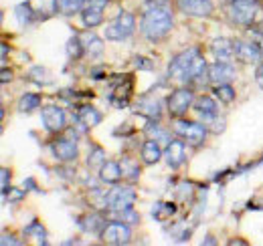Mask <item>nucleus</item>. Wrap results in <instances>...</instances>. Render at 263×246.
I'll list each match as a JSON object with an SVG mask.
<instances>
[{
  "mask_svg": "<svg viewBox=\"0 0 263 246\" xmlns=\"http://www.w3.org/2000/svg\"><path fill=\"white\" fill-rule=\"evenodd\" d=\"M172 25H174L172 12H170L166 6L154 4L148 12H144L140 29H142V34H144L146 38H150V40H160V38H164L166 34L170 32Z\"/></svg>",
  "mask_w": 263,
  "mask_h": 246,
  "instance_id": "nucleus-1",
  "label": "nucleus"
},
{
  "mask_svg": "<svg viewBox=\"0 0 263 246\" xmlns=\"http://www.w3.org/2000/svg\"><path fill=\"white\" fill-rule=\"evenodd\" d=\"M200 55L197 47L189 49V51H182L180 55H176L172 61H170V67H168V75L170 79L178 81V83H191V77H193V67H195V61Z\"/></svg>",
  "mask_w": 263,
  "mask_h": 246,
  "instance_id": "nucleus-2",
  "label": "nucleus"
},
{
  "mask_svg": "<svg viewBox=\"0 0 263 246\" xmlns=\"http://www.w3.org/2000/svg\"><path fill=\"white\" fill-rule=\"evenodd\" d=\"M261 10L263 6L259 0H231L229 4L231 20L241 27H251L257 20Z\"/></svg>",
  "mask_w": 263,
  "mask_h": 246,
  "instance_id": "nucleus-3",
  "label": "nucleus"
},
{
  "mask_svg": "<svg viewBox=\"0 0 263 246\" xmlns=\"http://www.w3.org/2000/svg\"><path fill=\"white\" fill-rule=\"evenodd\" d=\"M174 133L180 135L184 141H189L191 146H200L206 137V125L197 121H186L182 117H176V121L172 125Z\"/></svg>",
  "mask_w": 263,
  "mask_h": 246,
  "instance_id": "nucleus-4",
  "label": "nucleus"
},
{
  "mask_svg": "<svg viewBox=\"0 0 263 246\" xmlns=\"http://www.w3.org/2000/svg\"><path fill=\"white\" fill-rule=\"evenodd\" d=\"M134 202H136V190L132 186H116L105 196V206H107L109 212H118V210L132 208Z\"/></svg>",
  "mask_w": 263,
  "mask_h": 246,
  "instance_id": "nucleus-5",
  "label": "nucleus"
},
{
  "mask_svg": "<svg viewBox=\"0 0 263 246\" xmlns=\"http://www.w3.org/2000/svg\"><path fill=\"white\" fill-rule=\"evenodd\" d=\"M136 29V18L132 12H120L116 20H111L105 27V38L109 40H124L132 36V32Z\"/></svg>",
  "mask_w": 263,
  "mask_h": 246,
  "instance_id": "nucleus-6",
  "label": "nucleus"
},
{
  "mask_svg": "<svg viewBox=\"0 0 263 246\" xmlns=\"http://www.w3.org/2000/svg\"><path fill=\"white\" fill-rule=\"evenodd\" d=\"M195 105V93L191 89H176L168 99V113L172 117H182L184 113H189V109Z\"/></svg>",
  "mask_w": 263,
  "mask_h": 246,
  "instance_id": "nucleus-7",
  "label": "nucleus"
},
{
  "mask_svg": "<svg viewBox=\"0 0 263 246\" xmlns=\"http://www.w3.org/2000/svg\"><path fill=\"white\" fill-rule=\"evenodd\" d=\"M101 238L105 244H114V246H120V244H128L132 238V228L130 224L118 220V222H109L103 232H101Z\"/></svg>",
  "mask_w": 263,
  "mask_h": 246,
  "instance_id": "nucleus-8",
  "label": "nucleus"
},
{
  "mask_svg": "<svg viewBox=\"0 0 263 246\" xmlns=\"http://www.w3.org/2000/svg\"><path fill=\"white\" fill-rule=\"evenodd\" d=\"M41 119L45 123L47 131L51 133H59V131H65L67 129V115L65 111L57 105H49L41 111Z\"/></svg>",
  "mask_w": 263,
  "mask_h": 246,
  "instance_id": "nucleus-9",
  "label": "nucleus"
},
{
  "mask_svg": "<svg viewBox=\"0 0 263 246\" xmlns=\"http://www.w3.org/2000/svg\"><path fill=\"white\" fill-rule=\"evenodd\" d=\"M176 8L193 18H202L213 12V2L211 0H176Z\"/></svg>",
  "mask_w": 263,
  "mask_h": 246,
  "instance_id": "nucleus-10",
  "label": "nucleus"
},
{
  "mask_svg": "<svg viewBox=\"0 0 263 246\" xmlns=\"http://www.w3.org/2000/svg\"><path fill=\"white\" fill-rule=\"evenodd\" d=\"M235 79V69L227 61H217L209 67V81L213 85H227Z\"/></svg>",
  "mask_w": 263,
  "mask_h": 246,
  "instance_id": "nucleus-11",
  "label": "nucleus"
},
{
  "mask_svg": "<svg viewBox=\"0 0 263 246\" xmlns=\"http://www.w3.org/2000/svg\"><path fill=\"white\" fill-rule=\"evenodd\" d=\"M51 150H53V155L59 159V161H65V163H71V161H75L77 159V144L73 141V139H67V137H59V139H55L53 141V146H51Z\"/></svg>",
  "mask_w": 263,
  "mask_h": 246,
  "instance_id": "nucleus-12",
  "label": "nucleus"
},
{
  "mask_svg": "<svg viewBox=\"0 0 263 246\" xmlns=\"http://www.w3.org/2000/svg\"><path fill=\"white\" fill-rule=\"evenodd\" d=\"M195 111L198 113V117L204 121V125H209L213 119L219 117V105L209 95H202V97H198L197 101H195Z\"/></svg>",
  "mask_w": 263,
  "mask_h": 246,
  "instance_id": "nucleus-13",
  "label": "nucleus"
},
{
  "mask_svg": "<svg viewBox=\"0 0 263 246\" xmlns=\"http://www.w3.org/2000/svg\"><path fill=\"white\" fill-rule=\"evenodd\" d=\"M235 59L241 63H259L263 59V51L255 43H235Z\"/></svg>",
  "mask_w": 263,
  "mask_h": 246,
  "instance_id": "nucleus-14",
  "label": "nucleus"
},
{
  "mask_svg": "<svg viewBox=\"0 0 263 246\" xmlns=\"http://www.w3.org/2000/svg\"><path fill=\"white\" fill-rule=\"evenodd\" d=\"M164 159H166V163H168L172 170L180 168V166L184 163V159H186V148H184V141L172 139V141L166 146Z\"/></svg>",
  "mask_w": 263,
  "mask_h": 246,
  "instance_id": "nucleus-15",
  "label": "nucleus"
},
{
  "mask_svg": "<svg viewBox=\"0 0 263 246\" xmlns=\"http://www.w3.org/2000/svg\"><path fill=\"white\" fill-rule=\"evenodd\" d=\"M79 226H81V230L87 232V234H99V236H101V232H103V228L107 226V222H105V218L101 214L91 212V214H85L79 220Z\"/></svg>",
  "mask_w": 263,
  "mask_h": 246,
  "instance_id": "nucleus-16",
  "label": "nucleus"
},
{
  "mask_svg": "<svg viewBox=\"0 0 263 246\" xmlns=\"http://www.w3.org/2000/svg\"><path fill=\"white\" fill-rule=\"evenodd\" d=\"M136 111L142 113V115H146V117H150V119H160V115H162V105H160V101L154 99V97H142V99L138 101V105H136Z\"/></svg>",
  "mask_w": 263,
  "mask_h": 246,
  "instance_id": "nucleus-17",
  "label": "nucleus"
},
{
  "mask_svg": "<svg viewBox=\"0 0 263 246\" xmlns=\"http://www.w3.org/2000/svg\"><path fill=\"white\" fill-rule=\"evenodd\" d=\"M211 51L217 57V61L229 63L235 57V43H231L229 38H217V40H213Z\"/></svg>",
  "mask_w": 263,
  "mask_h": 246,
  "instance_id": "nucleus-18",
  "label": "nucleus"
},
{
  "mask_svg": "<svg viewBox=\"0 0 263 246\" xmlns=\"http://www.w3.org/2000/svg\"><path fill=\"white\" fill-rule=\"evenodd\" d=\"M140 154H142V161L148 163V166H152V163H156V161H160L164 157V152H162V148H160V144L156 139L144 141Z\"/></svg>",
  "mask_w": 263,
  "mask_h": 246,
  "instance_id": "nucleus-19",
  "label": "nucleus"
},
{
  "mask_svg": "<svg viewBox=\"0 0 263 246\" xmlns=\"http://www.w3.org/2000/svg\"><path fill=\"white\" fill-rule=\"evenodd\" d=\"M124 172H122V163H116V161H105L101 168H99V180L105 182V184H118L122 180Z\"/></svg>",
  "mask_w": 263,
  "mask_h": 246,
  "instance_id": "nucleus-20",
  "label": "nucleus"
},
{
  "mask_svg": "<svg viewBox=\"0 0 263 246\" xmlns=\"http://www.w3.org/2000/svg\"><path fill=\"white\" fill-rule=\"evenodd\" d=\"M81 36V40H83V47H85V53L91 57V59H96V57H99L101 53H103V43L99 40L98 36L93 34V32H81L79 34Z\"/></svg>",
  "mask_w": 263,
  "mask_h": 246,
  "instance_id": "nucleus-21",
  "label": "nucleus"
},
{
  "mask_svg": "<svg viewBox=\"0 0 263 246\" xmlns=\"http://www.w3.org/2000/svg\"><path fill=\"white\" fill-rule=\"evenodd\" d=\"M81 20H83V25L87 27V29H93V27H98L101 25V20H103V8H98V6H83V10H81Z\"/></svg>",
  "mask_w": 263,
  "mask_h": 246,
  "instance_id": "nucleus-22",
  "label": "nucleus"
},
{
  "mask_svg": "<svg viewBox=\"0 0 263 246\" xmlns=\"http://www.w3.org/2000/svg\"><path fill=\"white\" fill-rule=\"evenodd\" d=\"M77 119H79V123H83L85 127H96V125H99V123H101L103 115L99 113L96 107H91V105H85V107H81V109H79V113H77Z\"/></svg>",
  "mask_w": 263,
  "mask_h": 246,
  "instance_id": "nucleus-23",
  "label": "nucleus"
},
{
  "mask_svg": "<svg viewBox=\"0 0 263 246\" xmlns=\"http://www.w3.org/2000/svg\"><path fill=\"white\" fill-rule=\"evenodd\" d=\"M85 6V0H55V10L59 14H75Z\"/></svg>",
  "mask_w": 263,
  "mask_h": 246,
  "instance_id": "nucleus-24",
  "label": "nucleus"
},
{
  "mask_svg": "<svg viewBox=\"0 0 263 246\" xmlns=\"http://www.w3.org/2000/svg\"><path fill=\"white\" fill-rule=\"evenodd\" d=\"M39 107H41V97L36 93H25L21 97V101H18V109L23 113H31V111L39 109Z\"/></svg>",
  "mask_w": 263,
  "mask_h": 246,
  "instance_id": "nucleus-25",
  "label": "nucleus"
},
{
  "mask_svg": "<svg viewBox=\"0 0 263 246\" xmlns=\"http://www.w3.org/2000/svg\"><path fill=\"white\" fill-rule=\"evenodd\" d=\"M146 133H148V137H150V139H156V141H166V146L172 141V139H170V135H168V131H164V129L160 127L158 119H156V121L148 123Z\"/></svg>",
  "mask_w": 263,
  "mask_h": 246,
  "instance_id": "nucleus-26",
  "label": "nucleus"
},
{
  "mask_svg": "<svg viewBox=\"0 0 263 246\" xmlns=\"http://www.w3.org/2000/svg\"><path fill=\"white\" fill-rule=\"evenodd\" d=\"M29 77L36 85H51L53 83V79H51V75H49V71L45 67H33L29 71Z\"/></svg>",
  "mask_w": 263,
  "mask_h": 246,
  "instance_id": "nucleus-27",
  "label": "nucleus"
},
{
  "mask_svg": "<svg viewBox=\"0 0 263 246\" xmlns=\"http://www.w3.org/2000/svg\"><path fill=\"white\" fill-rule=\"evenodd\" d=\"M83 53H85V47H83L81 36L69 38V43H67V55H69V59H79Z\"/></svg>",
  "mask_w": 263,
  "mask_h": 246,
  "instance_id": "nucleus-28",
  "label": "nucleus"
},
{
  "mask_svg": "<svg viewBox=\"0 0 263 246\" xmlns=\"http://www.w3.org/2000/svg\"><path fill=\"white\" fill-rule=\"evenodd\" d=\"M174 214V204H164V202H158V204H154V208H152V216L156 218V220H168L170 216Z\"/></svg>",
  "mask_w": 263,
  "mask_h": 246,
  "instance_id": "nucleus-29",
  "label": "nucleus"
},
{
  "mask_svg": "<svg viewBox=\"0 0 263 246\" xmlns=\"http://www.w3.org/2000/svg\"><path fill=\"white\" fill-rule=\"evenodd\" d=\"M87 163H89V168H101L105 163V152L99 146H93L89 152V157H87Z\"/></svg>",
  "mask_w": 263,
  "mask_h": 246,
  "instance_id": "nucleus-30",
  "label": "nucleus"
},
{
  "mask_svg": "<svg viewBox=\"0 0 263 246\" xmlns=\"http://www.w3.org/2000/svg\"><path fill=\"white\" fill-rule=\"evenodd\" d=\"M215 95L217 99H221L223 103H231L235 99V89L231 87L229 83L227 85H215Z\"/></svg>",
  "mask_w": 263,
  "mask_h": 246,
  "instance_id": "nucleus-31",
  "label": "nucleus"
},
{
  "mask_svg": "<svg viewBox=\"0 0 263 246\" xmlns=\"http://www.w3.org/2000/svg\"><path fill=\"white\" fill-rule=\"evenodd\" d=\"M114 216L118 218V220H122V222H126V224H138L140 222V214L134 210V208H126V210H118V212H114Z\"/></svg>",
  "mask_w": 263,
  "mask_h": 246,
  "instance_id": "nucleus-32",
  "label": "nucleus"
},
{
  "mask_svg": "<svg viewBox=\"0 0 263 246\" xmlns=\"http://www.w3.org/2000/svg\"><path fill=\"white\" fill-rule=\"evenodd\" d=\"M25 234H27V236H33L34 234V236H36V240H39L41 244H45V242H47V232H45V228H43L39 222H33L31 226H27V228H25Z\"/></svg>",
  "mask_w": 263,
  "mask_h": 246,
  "instance_id": "nucleus-33",
  "label": "nucleus"
},
{
  "mask_svg": "<svg viewBox=\"0 0 263 246\" xmlns=\"http://www.w3.org/2000/svg\"><path fill=\"white\" fill-rule=\"evenodd\" d=\"M122 172H124V178L136 180L140 176V166L136 161H132V159H124L122 161Z\"/></svg>",
  "mask_w": 263,
  "mask_h": 246,
  "instance_id": "nucleus-34",
  "label": "nucleus"
},
{
  "mask_svg": "<svg viewBox=\"0 0 263 246\" xmlns=\"http://www.w3.org/2000/svg\"><path fill=\"white\" fill-rule=\"evenodd\" d=\"M31 14H33V10H31L29 4H18L16 6V18H18L21 25H27L31 20Z\"/></svg>",
  "mask_w": 263,
  "mask_h": 246,
  "instance_id": "nucleus-35",
  "label": "nucleus"
},
{
  "mask_svg": "<svg viewBox=\"0 0 263 246\" xmlns=\"http://www.w3.org/2000/svg\"><path fill=\"white\" fill-rule=\"evenodd\" d=\"M146 61H148V59H144V57H136V67H138V69H146V71L152 69V63H146Z\"/></svg>",
  "mask_w": 263,
  "mask_h": 246,
  "instance_id": "nucleus-36",
  "label": "nucleus"
},
{
  "mask_svg": "<svg viewBox=\"0 0 263 246\" xmlns=\"http://www.w3.org/2000/svg\"><path fill=\"white\" fill-rule=\"evenodd\" d=\"M109 0H85L87 6H98V8H105Z\"/></svg>",
  "mask_w": 263,
  "mask_h": 246,
  "instance_id": "nucleus-37",
  "label": "nucleus"
},
{
  "mask_svg": "<svg viewBox=\"0 0 263 246\" xmlns=\"http://www.w3.org/2000/svg\"><path fill=\"white\" fill-rule=\"evenodd\" d=\"M8 192V170L4 168L2 170V194H6Z\"/></svg>",
  "mask_w": 263,
  "mask_h": 246,
  "instance_id": "nucleus-38",
  "label": "nucleus"
},
{
  "mask_svg": "<svg viewBox=\"0 0 263 246\" xmlns=\"http://www.w3.org/2000/svg\"><path fill=\"white\" fill-rule=\"evenodd\" d=\"M12 79V71H8V69H2V77H0V81L2 83H8Z\"/></svg>",
  "mask_w": 263,
  "mask_h": 246,
  "instance_id": "nucleus-39",
  "label": "nucleus"
},
{
  "mask_svg": "<svg viewBox=\"0 0 263 246\" xmlns=\"http://www.w3.org/2000/svg\"><path fill=\"white\" fill-rule=\"evenodd\" d=\"M255 81H257V85L263 87V65L261 67H257V73H255Z\"/></svg>",
  "mask_w": 263,
  "mask_h": 246,
  "instance_id": "nucleus-40",
  "label": "nucleus"
},
{
  "mask_svg": "<svg viewBox=\"0 0 263 246\" xmlns=\"http://www.w3.org/2000/svg\"><path fill=\"white\" fill-rule=\"evenodd\" d=\"M6 57H8V47L2 45V63H6Z\"/></svg>",
  "mask_w": 263,
  "mask_h": 246,
  "instance_id": "nucleus-41",
  "label": "nucleus"
},
{
  "mask_svg": "<svg viewBox=\"0 0 263 246\" xmlns=\"http://www.w3.org/2000/svg\"><path fill=\"white\" fill-rule=\"evenodd\" d=\"M148 2H152V4H158V6H164V4H168V0H148Z\"/></svg>",
  "mask_w": 263,
  "mask_h": 246,
  "instance_id": "nucleus-42",
  "label": "nucleus"
},
{
  "mask_svg": "<svg viewBox=\"0 0 263 246\" xmlns=\"http://www.w3.org/2000/svg\"><path fill=\"white\" fill-rule=\"evenodd\" d=\"M261 32H263V25H261Z\"/></svg>",
  "mask_w": 263,
  "mask_h": 246,
  "instance_id": "nucleus-43",
  "label": "nucleus"
},
{
  "mask_svg": "<svg viewBox=\"0 0 263 246\" xmlns=\"http://www.w3.org/2000/svg\"><path fill=\"white\" fill-rule=\"evenodd\" d=\"M261 51H263V47H261Z\"/></svg>",
  "mask_w": 263,
  "mask_h": 246,
  "instance_id": "nucleus-44",
  "label": "nucleus"
}]
</instances>
